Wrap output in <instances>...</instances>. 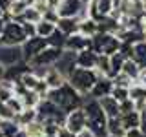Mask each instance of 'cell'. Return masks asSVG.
<instances>
[{"label":"cell","instance_id":"obj_1","mask_svg":"<svg viewBox=\"0 0 146 137\" xmlns=\"http://www.w3.org/2000/svg\"><path fill=\"white\" fill-rule=\"evenodd\" d=\"M48 97L51 99L64 113H70V112H73V110H77V108H80L82 104H84V97H82V95H80L75 88H73V86H71L68 80L64 82L60 88L49 90Z\"/></svg>","mask_w":146,"mask_h":137},{"label":"cell","instance_id":"obj_2","mask_svg":"<svg viewBox=\"0 0 146 137\" xmlns=\"http://www.w3.org/2000/svg\"><path fill=\"white\" fill-rule=\"evenodd\" d=\"M99 77H102L97 70H90V68H79L75 66L73 70L66 75L68 82L75 88L82 97H86V95H90L91 88H93V84L99 80Z\"/></svg>","mask_w":146,"mask_h":137},{"label":"cell","instance_id":"obj_3","mask_svg":"<svg viewBox=\"0 0 146 137\" xmlns=\"http://www.w3.org/2000/svg\"><path fill=\"white\" fill-rule=\"evenodd\" d=\"M86 115H88V128L95 132V135L104 134L106 135V124H108V115L104 113L102 106H100L99 99L90 97L88 100H84L82 104Z\"/></svg>","mask_w":146,"mask_h":137},{"label":"cell","instance_id":"obj_4","mask_svg":"<svg viewBox=\"0 0 146 137\" xmlns=\"http://www.w3.org/2000/svg\"><path fill=\"white\" fill-rule=\"evenodd\" d=\"M26 39L27 35L24 31L22 22L9 18L2 29V35H0V46H22L26 42Z\"/></svg>","mask_w":146,"mask_h":137},{"label":"cell","instance_id":"obj_5","mask_svg":"<svg viewBox=\"0 0 146 137\" xmlns=\"http://www.w3.org/2000/svg\"><path fill=\"white\" fill-rule=\"evenodd\" d=\"M62 48H55V46H48V48H44L42 51H40L38 55H35L33 59H31L29 62V68H33V70L38 73V70H46V68L49 66H55V64L58 62V59L62 57ZM42 75V73H40Z\"/></svg>","mask_w":146,"mask_h":137},{"label":"cell","instance_id":"obj_6","mask_svg":"<svg viewBox=\"0 0 146 137\" xmlns=\"http://www.w3.org/2000/svg\"><path fill=\"white\" fill-rule=\"evenodd\" d=\"M64 126H66L73 135L80 134L84 128H88V115H86L84 108L80 106V108L73 110L70 113H66V122H64Z\"/></svg>","mask_w":146,"mask_h":137},{"label":"cell","instance_id":"obj_7","mask_svg":"<svg viewBox=\"0 0 146 137\" xmlns=\"http://www.w3.org/2000/svg\"><path fill=\"white\" fill-rule=\"evenodd\" d=\"M48 46H49L48 39H42V37H38V35L29 37V39H26V42L20 46L22 48V59H24L26 62H29L35 55H38L44 48H48Z\"/></svg>","mask_w":146,"mask_h":137},{"label":"cell","instance_id":"obj_8","mask_svg":"<svg viewBox=\"0 0 146 137\" xmlns=\"http://www.w3.org/2000/svg\"><path fill=\"white\" fill-rule=\"evenodd\" d=\"M91 48V39L82 33H73V35H68L66 37V42H64V49L68 51H73V53H79L82 49H90Z\"/></svg>","mask_w":146,"mask_h":137},{"label":"cell","instance_id":"obj_9","mask_svg":"<svg viewBox=\"0 0 146 137\" xmlns=\"http://www.w3.org/2000/svg\"><path fill=\"white\" fill-rule=\"evenodd\" d=\"M22 48L20 46H0V62L4 66H13V64L22 62Z\"/></svg>","mask_w":146,"mask_h":137},{"label":"cell","instance_id":"obj_10","mask_svg":"<svg viewBox=\"0 0 146 137\" xmlns=\"http://www.w3.org/2000/svg\"><path fill=\"white\" fill-rule=\"evenodd\" d=\"M42 79L46 80V84L49 86V90H57V88H60V86L66 82V75L58 70L57 66H49V68H46V70L42 71Z\"/></svg>","mask_w":146,"mask_h":137},{"label":"cell","instance_id":"obj_11","mask_svg":"<svg viewBox=\"0 0 146 137\" xmlns=\"http://www.w3.org/2000/svg\"><path fill=\"white\" fill-rule=\"evenodd\" d=\"M97 59H99V53L93 51L91 48L90 49H82V51L75 53V66L95 70V68H97Z\"/></svg>","mask_w":146,"mask_h":137},{"label":"cell","instance_id":"obj_12","mask_svg":"<svg viewBox=\"0 0 146 137\" xmlns=\"http://www.w3.org/2000/svg\"><path fill=\"white\" fill-rule=\"evenodd\" d=\"M84 7H86V4L82 0H62L60 7H58V15L60 17H79Z\"/></svg>","mask_w":146,"mask_h":137},{"label":"cell","instance_id":"obj_13","mask_svg":"<svg viewBox=\"0 0 146 137\" xmlns=\"http://www.w3.org/2000/svg\"><path fill=\"white\" fill-rule=\"evenodd\" d=\"M111 88H113V80L102 75V77H99V80L93 84V88L90 91V97L100 99V97H106V95H111Z\"/></svg>","mask_w":146,"mask_h":137},{"label":"cell","instance_id":"obj_14","mask_svg":"<svg viewBox=\"0 0 146 137\" xmlns=\"http://www.w3.org/2000/svg\"><path fill=\"white\" fill-rule=\"evenodd\" d=\"M79 17H60L57 22V29H60L64 35H73L79 31Z\"/></svg>","mask_w":146,"mask_h":137},{"label":"cell","instance_id":"obj_15","mask_svg":"<svg viewBox=\"0 0 146 137\" xmlns=\"http://www.w3.org/2000/svg\"><path fill=\"white\" fill-rule=\"evenodd\" d=\"M99 102H100V106H102L104 113L108 115V119L110 117H119V115H121V112H119V100L115 97L106 95V97H100Z\"/></svg>","mask_w":146,"mask_h":137},{"label":"cell","instance_id":"obj_16","mask_svg":"<svg viewBox=\"0 0 146 137\" xmlns=\"http://www.w3.org/2000/svg\"><path fill=\"white\" fill-rule=\"evenodd\" d=\"M119 119H121V124H122L124 130L141 126V112L139 110H131V112H128V113H121Z\"/></svg>","mask_w":146,"mask_h":137},{"label":"cell","instance_id":"obj_17","mask_svg":"<svg viewBox=\"0 0 146 137\" xmlns=\"http://www.w3.org/2000/svg\"><path fill=\"white\" fill-rule=\"evenodd\" d=\"M97 31H99V22L97 20H93V18H90V17H84V18L79 20V33L91 39Z\"/></svg>","mask_w":146,"mask_h":137},{"label":"cell","instance_id":"obj_18","mask_svg":"<svg viewBox=\"0 0 146 137\" xmlns=\"http://www.w3.org/2000/svg\"><path fill=\"white\" fill-rule=\"evenodd\" d=\"M38 119V113H36V108H24L20 113H17L15 115V122L18 126H27L29 122H33Z\"/></svg>","mask_w":146,"mask_h":137},{"label":"cell","instance_id":"obj_19","mask_svg":"<svg viewBox=\"0 0 146 137\" xmlns=\"http://www.w3.org/2000/svg\"><path fill=\"white\" fill-rule=\"evenodd\" d=\"M20 84L24 86L26 90H35V86H36V82L40 80V75L38 73H36L33 68H29V70H26L24 73H22L20 75Z\"/></svg>","mask_w":146,"mask_h":137},{"label":"cell","instance_id":"obj_20","mask_svg":"<svg viewBox=\"0 0 146 137\" xmlns=\"http://www.w3.org/2000/svg\"><path fill=\"white\" fill-rule=\"evenodd\" d=\"M124 128L121 124L119 117H110L106 124V137H124Z\"/></svg>","mask_w":146,"mask_h":137},{"label":"cell","instance_id":"obj_21","mask_svg":"<svg viewBox=\"0 0 146 137\" xmlns=\"http://www.w3.org/2000/svg\"><path fill=\"white\" fill-rule=\"evenodd\" d=\"M124 61H126V59L122 57L119 51L113 53L111 57H110V71H108V75H106L108 79H113L115 75H119V73L122 71V64H124Z\"/></svg>","mask_w":146,"mask_h":137},{"label":"cell","instance_id":"obj_22","mask_svg":"<svg viewBox=\"0 0 146 137\" xmlns=\"http://www.w3.org/2000/svg\"><path fill=\"white\" fill-rule=\"evenodd\" d=\"M131 59L139 64V68H146V39L133 44V55Z\"/></svg>","mask_w":146,"mask_h":137},{"label":"cell","instance_id":"obj_23","mask_svg":"<svg viewBox=\"0 0 146 137\" xmlns=\"http://www.w3.org/2000/svg\"><path fill=\"white\" fill-rule=\"evenodd\" d=\"M15 20H18V22H31V24H36L38 20H42V13H40L36 7H33V6H27V7L24 9V13H22L20 17H17Z\"/></svg>","mask_w":146,"mask_h":137},{"label":"cell","instance_id":"obj_24","mask_svg":"<svg viewBox=\"0 0 146 137\" xmlns=\"http://www.w3.org/2000/svg\"><path fill=\"white\" fill-rule=\"evenodd\" d=\"M130 99L133 102H146V86L133 80L130 86Z\"/></svg>","mask_w":146,"mask_h":137},{"label":"cell","instance_id":"obj_25","mask_svg":"<svg viewBox=\"0 0 146 137\" xmlns=\"http://www.w3.org/2000/svg\"><path fill=\"white\" fill-rule=\"evenodd\" d=\"M35 29H36V35L42 37V39H48L49 35L53 33L55 29H57V24H53V22H48V20H38L35 24Z\"/></svg>","mask_w":146,"mask_h":137},{"label":"cell","instance_id":"obj_26","mask_svg":"<svg viewBox=\"0 0 146 137\" xmlns=\"http://www.w3.org/2000/svg\"><path fill=\"white\" fill-rule=\"evenodd\" d=\"M139 71H141L139 64H137L133 59H126L124 64H122V71H121V73L128 75L131 80H137V77H139Z\"/></svg>","mask_w":146,"mask_h":137},{"label":"cell","instance_id":"obj_27","mask_svg":"<svg viewBox=\"0 0 146 137\" xmlns=\"http://www.w3.org/2000/svg\"><path fill=\"white\" fill-rule=\"evenodd\" d=\"M20 100H22V104H24V108H36L38 102L42 100V97H40L36 91L27 90L24 95H20Z\"/></svg>","mask_w":146,"mask_h":137},{"label":"cell","instance_id":"obj_28","mask_svg":"<svg viewBox=\"0 0 146 137\" xmlns=\"http://www.w3.org/2000/svg\"><path fill=\"white\" fill-rule=\"evenodd\" d=\"M22 126H18L15 122V119H6V121H0V132L4 134V137H13L20 130Z\"/></svg>","mask_w":146,"mask_h":137},{"label":"cell","instance_id":"obj_29","mask_svg":"<svg viewBox=\"0 0 146 137\" xmlns=\"http://www.w3.org/2000/svg\"><path fill=\"white\" fill-rule=\"evenodd\" d=\"M29 6V2L27 0H11V6H9V15H11V18H17L20 17L22 13H24V9Z\"/></svg>","mask_w":146,"mask_h":137},{"label":"cell","instance_id":"obj_30","mask_svg":"<svg viewBox=\"0 0 146 137\" xmlns=\"http://www.w3.org/2000/svg\"><path fill=\"white\" fill-rule=\"evenodd\" d=\"M64 42H66V35H64L60 29H55L53 33L48 37V44L55 46V48H62L64 49Z\"/></svg>","mask_w":146,"mask_h":137},{"label":"cell","instance_id":"obj_31","mask_svg":"<svg viewBox=\"0 0 146 137\" xmlns=\"http://www.w3.org/2000/svg\"><path fill=\"white\" fill-rule=\"evenodd\" d=\"M26 128V132H27V135L29 137H44V126H42V122L36 119V121H33V122H29L27 126H24Z\"/></svg>","mask_w":146,"mask_h":137},{"label":"cell","instance_id":"obj_32","mask_svg":"<svg viewBox=\"0 0 146 137\" xmlns=\"http://www.w3.org/2000/svg\"><path fill=\"white\" fill-rule=\"evenodd\" d=\"M100 75L106 77L108 71H110V55H104V53H99V59H97V68H95Z\"/></svg>","mask_w":146,"mask_h":137},{"label":"cell","instance_id":"obj_33","mask_svg":"<svg viewBox=\"0 0 146 137\" xmlns=\"http://www.w3.org/2000/svg\"><path fill=\"white\" fill-rule=\"evenodd\" d=\"M111 97H115L119 102H121V100H124V99L130 97V88H122V86H115V84H113Z\"/></svg>","mask_w":146,"mask_h":137},{"label":"cell","instance_id":"obj_34","mask_svg":"<svg viewBox=\"0 0 146 137\" xmlns=\"http://www.w3.org/2000/svg\"><path fill=\"white\" fill-rule=\"evenodd\" d=\"M6 102H7V106L13 110V113H15V115H17V113H20L22 110H24V104H22L20 97H17V95H13V97L9 99V100H6Z\"/></svg>","mask_w":146,"mask_h":137},{"label":"cell","instance_id":"obj_35","mask_svg":"<svg viewBox=\"0 0 146 137\" xmlns=\"http://www.w3.org/2000/svg\"><path fill=\"white\" fill-rule=\"evenodd\" d=\"M111 80H113V84H115V86H122V88H130L131 82H133L128 75H124V73H119V75H115Z\"/></svg>","mask_w":146,"mask_h":137},{"label":"cell","instance_id":"obj_36","mask_svg":"<svg viewBox=\"0 0 146 137\" xmlns=\"http://www.w3.org/2000/svg\"><path fill=\"white\" fill-rule=\"evenodd\" d=\"M6 119H15V113L7 106V102L0 100V121H6Z\"/></svg>","mask_w":146,"mask_h":137},{"label":"cell","instance_id":"obj_37","mask_svg":"<svg viewBox=\"0 0 146 137\" xmlns=\"http://www.w3.org/2000/svg\"><path fill=\"white\" fill-rule=\"evenodd\" d=\"M42 18H44V20H48V22H53V24H57V22H58V18H60V15H58V11H57V9L48 7V9H46V11L42 13Z\"/></svg>","mask_w":146,"mask_h":137},{"label":"cell","instance_id":"obj_38","mask_svg":"<svg viewBox=\"0 0 146 137\" xmlns=\"http://www.w3.org/2000/svg\"><path fill=\"white\" fill-rule=\"evenodd\" d=\"M33 91H36V93H38L40 95V97H48V93H49V86L48 84H46V80L42 79V77H40V80L38 82H36V86H35V90Z\"/></svg>","mask_w":146,"mask_h":137},{"label":"cell","instance_id":"obj_39","mask_svg":"<svg viewBox=\"0 0 146 137\" xmlns=\"http://www.w3.org/2000/svg\"><path fill=\"white\" fill-rule=\"evenodd\" d=\"M131 110H135V102L130 97L119 102V112H121V113H128V112H131Z\"/></svg>","mask_w":146,"mask_h":137},{"label":"cell","instance_id":"obj_40","mask_svg":"<svg viewBox=\"0 0 146 137\" xmlns=\"http://www.w3.org/2000/svg\"><path fill=\"white\" fill-rule=\"evenodd\" d=\"M22 26H24V31H26L27 39H29V37H35V35H36L35 24H31V22H22Z\"/></svg>","mask_w":146,"mask_h":137},{"label":"cell","instance_id":"obj_41","mask_svg":"<svg viewBox=\"0 0 146 137\" xmlns=\"http://www.w3.org/2000/svg\"><path fill=\"white\" fill-rule=\"evenodd\" d=\"M124 137H144V134L141 128H130L124 132Z\"/></svg>","mask_w":146,"mask_h":137},{"label":"cell","instance_id":"obj_42","mask_svg":"<svg viewBox=\"0 0 146 137\" xmlns=\"http://www.w3.org/2000/svg\"><path fill=\"white\" fill-rule=\"evenodd\" d=\"M55 137H75V135H73L66 126H60V128L57 130V135H55Z\"/></svg>","mask_w":146,"mask_h":137},{"label":"cell","instance_id":"obj_43","mask_svg":"<svg viewBox=\"0 0 146 137\" xmlns=\"http://www.w3.org/2000/svg\"><path fill=\"white\" fill-rule=\"evenodd\" d=\"M141 130H143V134L146 135V108L141 110Z\"/></svg>","mask_w":146,"mask_h":137},{"label":"cell","instance_id":"obj_44","mask_svg":"<svg viewBox=\"0 0 146 137\" xmlns=\"http://www.w3.org/2000/svg\"><path fill=\"white\" fill-rule=\"evenodd\" d=\"M75 137H97V135H95L93 130H90V128H84V130H82L80 134H77Z\"/></svg>","mask_w":146,"mask_h":137},{"label":"cell","instance_id":"obj_45","mask_svg":"<svg viewBox=\"0 0 146 137\" xmlns=\"http://www.w3.org/2000/svg\"><path fill=\"white\" fill-rule=\"evenodd\" d=\"M137 82H141V84H144V86H146V68H141L139 77H137Z\"/></svg>","mask_w":146,"mask_h":137},{"label":"cell","instance_id":"obj_46","mask_svg":"<svg viewBox=\"0 0 146 137\" xmlns=\"http://www.w3.org/2000/svg\"><path fill=\"white\" fill-rule=\"evenodd\" d=\"M46 2H48V7L57 9V11H58V7H60V2H62V0H46Z\"/></svg>","mask_w":146,"mask_h":137},{"label":"cell","instance_id":"obj_47","mask_svg":"<svg viewBox=\"0 0 146 137\" xmlns=\"http://www.w3.org/2000/svg\"><path fill=\"white\" fill-rule=\"evenodd\" d=\"M6 73H7V66H4V64L0 62V82L6 80Z\"/></svg>","mask_w":146,"mask_h":137},{"label":"cell","instance_id":"obj_48","mask_svg":"<svg viewBox=\"0 0 146 137\" xmlns=\"http://www.w3.org/2000/svg\"><path fill=\"white\" fill-rule=\"evenodd\" d=\"M9 6H11V0H0V9L9 11Z\"/></svg>","mask_w":146,"mask_h":137},{"label":"cell","instance_id":"obj_49","mask_svg":"<svg viewBox=\"0 0 146 137\" xmlns=\"http://www.w3.org/2000/svg\"><path fill=\"white\" fill-rule=\"evenodd\" d=\"M13 137H29V135H27V132H26V128H20V130H18V132H17V134H15V135H13Z\"/></svg>","mask_w":146,"mask_h":137},{"label":"cell","instance_id":"obj_50","mask_svg":"<svg viewBox=\"0 0 146 137\" xmlns=\"http://www.w3.org/2000/svg\"><path fill=\"white\" fill-rule=\"evenodd\" d=\"M141 29H143V33H144V39H146V15L141 18Z\"/></svg>","mask_w":146,"mask_h":137},{"label":"cell","instance_id":"obj_51","mask_svg":"<svg viewBox=\"0 0 146 137\" xmlns=\"http://www.w3.org/2000/svg\"><path fill=\"white\" fill-rule=\"evenodd\" d=\"M82 2H84V4H90V2H91V0H82Z\"/></svg>","mask_w":146,"mask_h":137},{"label":"cell","instance_id":"obj_52","mask_svg":"<svg viewBox=\"0 0 146 137\" xmlns=\"http://www.w3.org/2000/svg\"><path fill=\"white\" fill-rule=\"evenodd\" d=\"M144 15H146V0H144Z\"/></svg>","mask_w":146,"mask_h":137},{"label":"cell","instance_id":"obj_53","mask_svg":"<svg viewBox=\"0 0 146 137\" xmlns=\"http://www.w3.org/2000/svg\"><path fill=\"white\" fill-rule=\"evenodd\" d=\"M0 137H4V134H2V132H0Z\"/></svg>","mask_w":146,"mask_h":137},{"label":"cell","instance_id":"obj_54","mask_svg":"<svg viewBox=\"0 0 146 137\" xmlns=\"http://www.w3.org/2000/svg\"><path fill=\"white\" fill-rule=\"evenodd\" d=\"M53 137H55V135H53Z\"/></svg>","mask_w":146,"mask_h":137}]
</instances>
